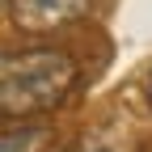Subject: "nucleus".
<instances>
[{
  "label": "nucleus",
  "instance_id": "f257e3e1",
  "mask_svg": "<svg viewBox=\"0 0 152 152\" xmlns=\"http://www.w3.org/2000/svg\"><path fill=\"white\" fill-rule=\"evenodd\" d=\"M76 85V59L55 47H30L0 64V110L4 118H34L55 110Z\"/></svg>",
  "mask_w": 152,
  "mask_h": 152
},
{
  "label": "nucleus",
  "instance_id": "f03ea898",
  "mask_svg": "<svg viewBox=\"0 0 152 152\" xmlns=\"http://www.w3.org/2000/svg\"><path fill=\"white\" fill-rule=\"evenodd\" d=\"M85 9H89V0H9L13 26H21V30H30V34L68 26V21H76Z\"/></svg>",
  "mask_w": 152,
  "mask_h": 152
},
{
  "label": "nucleus",
  "instance_id": "7ed1b4c3",
  "mask_svg": "<svg viewBox=\"0 0 152 152\" xmlns=\"http://www.w3.org/2000/svg\"><path fill=\"white\" fill-rule=\"evenodd\" d=\"M47 148H51V127L42 123L21 118V127H9L0 135V152H47Z\"/></svg>",
  "mask_w": 152,
  "mask_h": 152
},
{
  "label": "nucleus",
  "instance_id": "20e7f679",
  "mask_svg": "<svg viewBox=\"0 0 152 152\" xmlns=\"http://www.w3.org/2000/svg\"><path fill=\"white\" fill-rule=\"evenodd\" d=\"M68 152H135V140H127V131L118 127H93L80 140H72Z\"/></svg>",
  "mask_w": 152,
  "mask_h": 152
},
{
  "label": "nucleus",
  "instance_id": "39448f33",
  "mask_svg": "<svg viewBox=\"0 0 152 152\" xmlns=\"http://www.w3.org/2000/svg\"><path fill=\"white\" fill-rule=\"evenodd\" d=\"M148 102H152V76H148Z\"/></svg>",
  "mask_w": 152,
  "mask_h": 152
}]
</instances>
